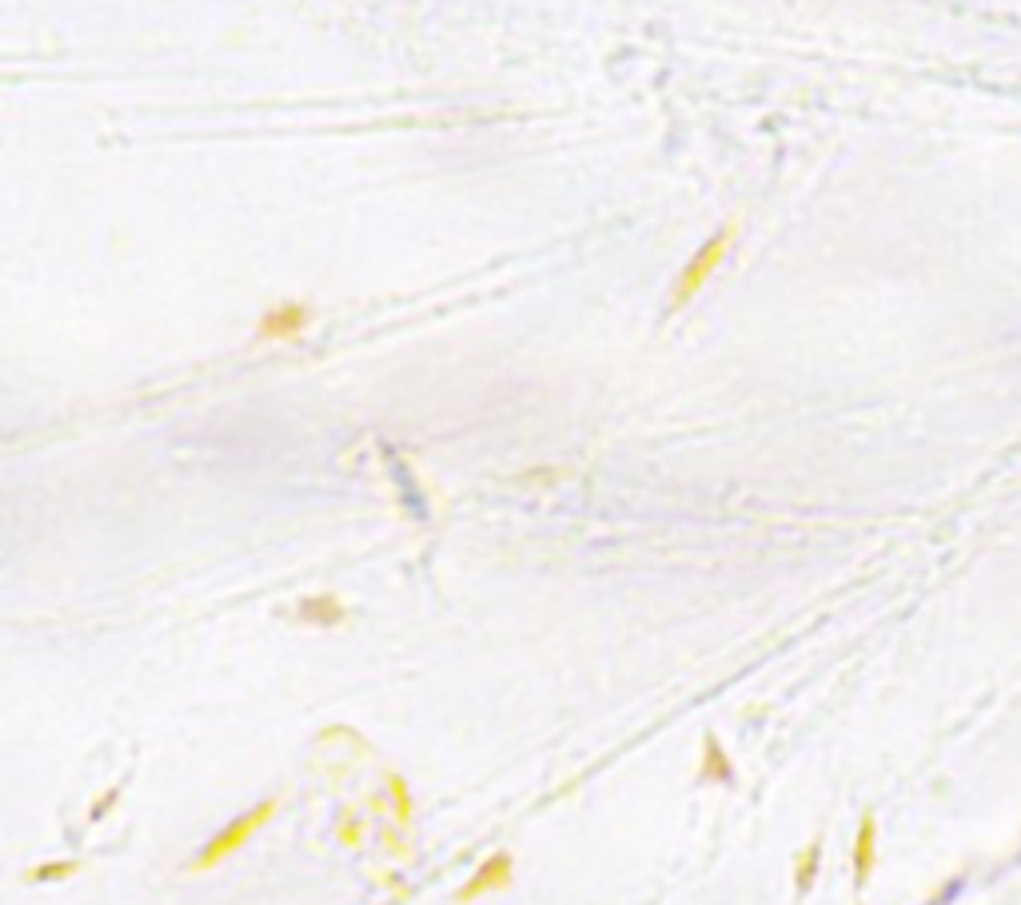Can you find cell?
Here are the masks:
<instances>
[{
    "mask_svg": "<svg viewBox=\"0 0 1021 905\" xmlns=\"http://www.w3.org/2000/svg\"><path fill=\"white\" fill-rule=\"evenodd\" d=\"M116 802H120V786H112V790H108L100 802H92V810H88V822H100V818H108V810H112Z\"/></svg>",
    "mask_w": 1021,
    "mask_h": 905,
    "instance_id": "30bf717a",
    "label": "cell"
},
{
    "mask_svg": "<svg viewBox=\"0 0 1021 905\" xmlns=\"http://www.w3.org/2000/svg\"><path fill=\"white\" fill-rule=\"evenodd\" d=\"M962 890H966V878H954V882H950V886H946V890H942V894H938L930 905H950L958 894H962Z\"/></svg>",
    "mask_w": 1021,
    "mask_h": 905,
    "instance_id": "8fae6325",
    "label": "cell"
},
{
    "mask_svg": "<svg viewBox=\"0 0 1021 905\" xmlns=\"http://www.w3.org/2000/svg\"><path fill=\"white\" fill-rule=\"evenodd\" d=\"M818 862H822V846L810 842V846L802 850V858H798V870H794V890H798V898L810 894V886H814V878H818Z\"/></svg>",
    "mask_w": 1021,
    "mask_h": 905,
    "instance_id": "ba28073f",
    "label": "cell"
},
{
    "mask_svg": "<svg viewBox=\"0 0 1021 905\" xmlns=\"http://www.w3.org/2000/svg\"><path fill=\"white\" fill-rule=\"evenodd\" d=\"M296 618L308 622V626H340L347 618V606L336 595H312V599L296 606Z\"/></svg>",
    "mask_w": 1021,
    "mask_h": 905,
    "instance_id": "5b68a950",
    "label": "cell"
},
{
    "mask_svg": "<svg viewBox=\"0 0 1021 905\" xmlns=\"http://www.w3.org/2000/svg\"><path fill=\"white\" fill-rule=\"evenodd\" d=\"M511 882V854H495V858H487L475 874H471V882L455 894V902H475V898H483V894H491V890H503Z\"/></svg>",
    "mask_w": 1021,
    "mask_h": 905,
    "instance_id": "277c9868",
    "label": "cell"
},
{
    "mask_svg": "<svg viewBox=\"0 0 1021 905\" xmlns=\"http://www.w3.org/2000/svg\"><path fill=\"white\" fill-rule=\"evenodd\" d=\"M734 236H738V224H722V228L686 260V268H682L675 288H671V300H667V311H671V315H679L682 307L702 292V284L718 272V264H722V260L730 256V248H734Z\"/></svg>",
    "mask_w": 1021,
    "mask_h": 905,
    "instance_id": "6da1fadb",
    "label": "cell"
},
{
    "mask_svg": "<svg viewBox=\"0 0 1021 905\" xmlns=\"http://www.w3.org/2000/svg\"><path fill=\"white\" fill-rule=\"evenodd\" d=\"M276 810H280V802L276 798H268V802H260V806H252L248 814H240L236 822H228L220 834H212L208 842H204V850L196 854V862H192V870H212V866H220L224 858H232L256 830H264L272 818H276Z\"/></svg>",
    "mask_w": 1021,
    "mask_h": 905,
    "instance_id": "7a4b0ae2",
    "label": "cell"
},
{
    "mask_svg": "<svg viewBox=\"0 0 1021 905\" xmlns=\"http://www.w3.org/2000/svg\"><path fill=\"white\" fill-rule=\"evenodd\" d=\"M698 778L702 782H722V786L734 782V766H730V758H726V750H722V742L714 734H706V742H702V770H698Z\"/></svg>",
    "mask_w": 1021,
    "mask_h": 905,
    "instance_id": "52a82bcc",
    "label": "cell"
},
{
    "mask_svg": "<svg viewBox=\"0 0 1021 905\" xmlns=\"http://www.w3.org/2000/svg\"><path fill=\"white\" fill-rule=\"evenodd\" d=\"M68 874H76V862H48V866H36L28 878H32V882H60V878H68Z\"/></svg>",
    "mask_w": 1021,
    "mask_h": 905,
    "instance_id": "9c48e42d",
    "label": "cell"
},
{
    "mask_svg": "<svg viewBox=\"0 0 1021 905\" xmlns=\"http://www.w3.org/2000/svg\"><path fill=\"white\" fill-rule=\"evenodd\" d=\"M312 323V311L304 307V303H276V307H268L264 315H260V323H256V335L260 339H296V335H304V327Z\"/></svg>",
    "mask_w": 1021,
    "mask_h": 905,
    "instance_id": "3957f363",
    "label": "cell"
},
{
    "mask_svg": "<svg viewBox=\"0 0 1021 905\" xmlns=\"http://www.w3.org/2000/svg\"><path fill=\"white\" fill-rule=\"evenodd\" d=\"M878 826H874V818L866 814L862 818V826H858V842H854V886L862 890L866 882H870V870H874V854H878Z\"/></svg>",
    "mask_w": 1021,
    "mask_h": 905,
    "instance_id": "8992f818",
    "label": "cell"
}]
</instances>
